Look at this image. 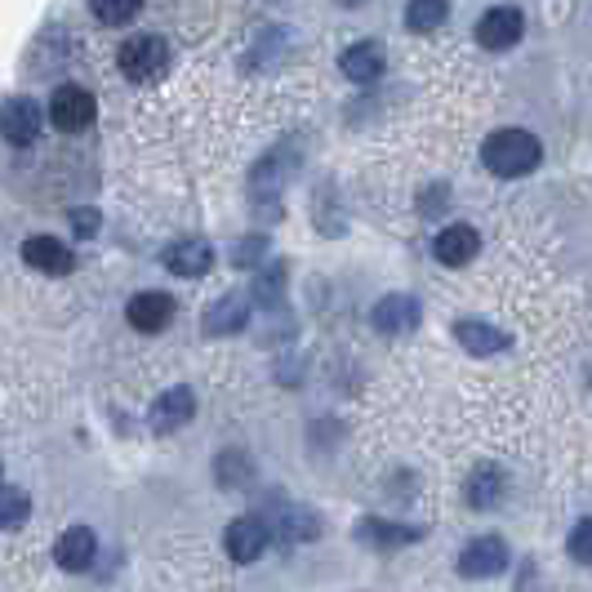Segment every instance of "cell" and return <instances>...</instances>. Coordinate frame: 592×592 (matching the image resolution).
<instances>
[{"instance_id": "12", "label": "cell", "mask_w": 592, "mask_h": 592, "mask_svg": "<svg viewBox=\"0 0 592 592\" xmlns=\"http://www.w3.org/2000/svg\"><path fill=\"white\" fill-rule=\"evenodd\" d=\"M192 415H196V397H192L187 388H170V392H161L157 406H152V432L170 437V432H179Z\"/></svg>"}, {"instance_id": "20", "label": "cell", "mask_w": 592, "mask_h": 592, "mask_svg": "<svg viewBox=\"0 0 592 592\" xmlns=\"http://www.w3.org/2000/svg\"><path fill=\"white\" fill-rule=\"evenodd\" d=\"M445 0H410L406 6V28L410 32H432V28H441L445 23Z\"/></svg>"}, {"instance_id": "4", "label": "cell", "mask_w": 592, "mask_h": 592, "mask_svg": "<svg viewBox=\"0 0 592 592\" xmlns=\"http://www.w3.org/2000/svg\"><path fill=\"white\" fill-rule=\"evenodd\" d=\"M41 126H45V116H41V107H36L32 98H10V103H0V139H6V143L28 148V143H36Z\"/></svg>"}, {"instance_id": "18", "label": "cell", "mask_w": 592, "mask_h": 592, "mask_svg": "<svg viewBox=\"0 0 592 592\" xmlns=\"http://www.w3.org/2000/svg\"><path fill=\"white\" fill-rule=\"evenodd\" d=\"M357 535H362L366 543H375V548H397V543H415V539H419V530H410V526H388L384 517H366Z\"/></svg>"}, {"instance_id": "23", "label": "cell", "mask_w": 592, "mask_h": 592, "mask_svg": "<svg viewBox=\"0 0 592 592\" xmlns=\"http://www.w3.org/2000/svg\"><path fill=\"white\" fill-rule=\"evenodd\" d=\"M32 517V499L14 486H0V530H14Z\"/></svg>"}, {"instance_id": "15", "label": "cell", "mask_w": 592, "mask_h": 592, "mask_svg": "<svg viewBox=\"0 0 592 592\" xmlns=\"http://www.w3.org/2000/svg\"><path fill=\"white\" fill-rule=\"evenodd\" d=\"M165 268L179 277H205L214 268V250L205 241H196V236H187V241H174L165 250Z\"/></svg>"}, {"instance_id": "19", "label": "cell", "mask_w": 592, "mask_h": 592, "mask_svg": "<svg viewBox=\"0 0 592 592\" xmlns=\"http://www.w3.org/2000/svg\"><path fill=\"white\" fill-rule=\"evenodd\" d=\"M89 10H94V19H98L103 28H126V23L139 19L143 0H89Z\"/></svg>"}, {"instance_id": "27", "label": "cell", "mask_w": 592, "mask_h": 592, "mask_svg": "<svg viewBox=\"0 0 592 592\" xmlns=\"http://www.w3.org/2000/svg\"><path fill=\"white\" fill-rule=\"evenodd\" d=\"M263 250H268V246L259 241V236H255V241H246V246H236V268H241V263H246V268H255V263H259L255 255H263Z\"/></svg>"}, {"instance_id": "2", "label": "cell", "mask_w": 592, "mask_h": 592, "mask_svg": "<svg viewBox=\"0 0 592 592\" xmlns=\"http://www.w3.org/2000/svg\"><path fill=\"white\" fill-rule=\"evenodd\" d=\"M116 63H121L130 80H157L170 67V45L161 36H130L121 54H116Z\"/></svg>"}, {"instance_id": "9", "label": "cell", "mask_w": 592, "mask_h": 592, "mask_svg": "<svg viewBox=\"0 0 592 592\" xmlns=\"http://www.w3.org/2000/svg\"><path fill=\"white\" fill-rule=\"evenodd\" d=\"M223 548L232 561H259L263 548H268V526L259 517H241V521H232L227 535H223Z\"/></svg>"}, {"instance_id": "28", "label": "cell", "mask_w": 592, "mask_h": 592, "mask_svg": "<svg viewBox=\"0 0 592 592\" xmlns=\"http://www.w3.org/2000/svg\"><path fill=\"white\" fill-rule=\"evenodd\" d=\"M338 6H362V0H338Z\"/></svg>"}, {"instance_id": "1", "label": "cell", "mask_w": 592, "mask_h": 592, "mask_svg": "<svg viewBox=\"0 0 592 592\" xmlns=\"http://www.w3.org/2000/svg\"><path fill=\"white\" fill-rule=\"evenodd\" d=\"M482 157H486V170H491V174H499V179H521V174H530V170L543 161V143H539L535 134H526V130H499V134L486 139Z\"/></svg>"}, {"instance_id": "7", "label": "cell", "mask_w": 592, "mask_h": 592, "mask_svg": "<svg viewBox=\"0 0 592 592\" xmlns=\"http://www.w3.org/2000/svg\"><path fill=\"white\" fill-rule=\"evenodd\" d=\"M521 32H526V19H521V10H513V6H495V10L482 14V23H477V41H482L486 50H513V45L521 41Z\"/></svg>"}, {"instance_id": "25", "label": "cell", "mask_w": 592, "mask_h": 592, "mask_svg": "<svg viewBox=\"0 0 592 592\" xmlns=\"http://www.w3.org/2000/svg\"><path fill=\"white\" fill-rule=\"evenodd\" d=\"M566 548H570V557H574V561L592 566V517H583V521L570 530V543H566Z\"/></svg>"}, {"instance_id": "3", "label": "cell", "mask_w": 592, "mask_h": 592, "mask_svg": "<svg viewBox=\"0 0 592 592\" xmlns=\"http://www.w3.org/2000/svg\"><path fill=\"white\" fill-rule=\"evenodd\" d=\"M50 121H54L63 134H80V130H89V121H94V94L80 89V85H63V89H54V98H50Z\"/></svg>"}, {"instance_id": "21", "label": "cell", "mask_w": 592, "mask_h": 592, "mask_svg": "<svg viewBox=\"0 0 592 592\" xmlns=\"http://www.w3.org/2000/svg\"><path fill=\"white\" fill-rule=\"evenodd\" d=\"M214 472H218L223 486H246V482L255 477V463H250V454H241V450H227V454H218Z\"/></svg>"}, {"instance_id": "26", "label": "cell", "mask_w": 592, "mask_h": 592, "mask_svg": "<svg viewBox=\"0 0 592 592\" xmlns=\"http://www.w3.org/2000/svg\"><path fill=\"white\" fill-rule=\"evenodd\" d=\"M98 209H72V227H76V236H94L98 232Z\"/></svg>"}, {"instance_id": "11", "label": "cell", "mask_w": 592, "mask_h": 592, "mask_svg": "<svg viewBox=\"0 0 592 592\" xmlns=\"http://www.w3.org/2000/svg\"><path fill=\"white\" fill-rule=\"evenodd\" d=\"M375 330H384V334H392V338H401V334H410L415 325H419V303L410 299V294H384L379 303H375Z\"/></svg>"}, {"instance_id": "17", "label": "cell", "mask_w": 592, "mask_h": 592, "mask_svg": "<svg viewBox=\"0 0 592 592\" xmlns=\"http://www.w3.org/2000/svg\"><path fill=\"white\" fill-rule=\"evenodd\" d=\"M454 338L472 352V357H491V352H504L508 347V334L486 325V321H459L454 325Z\"/></svg>"}, {"instance_id": "24", "label": "cell", "mask_w": 592, "mask_h": 592, "mask_svg": "<svg viewBox=\"0 0 592 592\" xmlns=\"http://www.w3.org/2000/svg\"><path fill=\"white\" fill-rule=\"evenodd\" d=\"M281 526H286V535H290V539H299V543H303V539H316V530H321V526H316V517H312L308 508H290V513L281 517Z\"/></svg>"}, {"instance_id": "10", "label": "cell", "mask_w": 592, "mask_h": 592, "mask_svg": "<svg viewBox=\"0 0 592 592\" xmlns=\"http://www.w3.org/2000/svg\"><path fill=\"white\" fill-rule=\"evenodd\" d=\"M126 316H130V325H134V330L157 334V330H165V325H170V316H174V299H170V294H161V290H143V294H134V299H130Z\"/></svg>"}, {"instance_id": "6", "label": "cell", "mask_w": 592, "mask_h": 592, "mask_svg": "<svg viewBox=\"0 0 592 592\" xmlns=\"http://www.w3.org/2000/svg\"><path fill=\"white\" fill-rule=\"evenodd\" d=\"M432 250H437V259H441L445 268H463V263L477 259L482 236H477V227H467V223H450V227L437 232Z\"/></svg>"}, {"instance_id": "22", "label": "cell", "mask_w": 592, "mask_h": 592, "mask_svg": "<svg viewBox=\"0 0 592 592\" xmlns=\"http://www.w3.org/2000/svg\"><path fill=\"white\" fill-rule=\"evenodd\" d=\"M504 482H499V472L495 467H482V472H472V482H467V504L472 508H491L499 499Z\"/></svg>"}, {"instance_id": "16", "label": "cell", "mask_w": 592, "mask_h": 592, "mask_svg": "<svg viewBox=\"0 0 592 592\" xmlns=\"http://www.w3.org/2000/svg\"><path fill=\"white\" fill-rule=\"evenodd\" d=\"M246 316H250V299L246 294H223L209 312H205V334H236L246 325Z\"/></svg>"}, {"instance_id": "5", "label": "cell", "mask_w": 592, "mask_h": 592, "mask_svg": "<svg viewBox=\"0 0 592 592\" xmlns=\"http://www.w3.org/2000/svg\"><path fill=\"white\" fill-rule=\"evenodd\" d=\"M508 566V543L499 535H482V539H472L463 552H459V574L463 579H491Z\"/></svg>"}, {"instance_id": "14", "label": "cell", "mask_w": 592, "mask_h": 592, "mask_svg": "<svg viewBox=\"0 0 592 592\" xmlns=\"http://www.w3.org/2000/svg\"><path fill=\"white\" fill-rule=\"evenodd\" d=\"M338 72L347 80H357V85H370L384 76V45L375 41H357V45H347V54L338 58Z\"/></svg>"}, {"instance_id": "8", "label": "cell", "mask_w": 592, "mask_h": 592, "mask_svg": "<svg viewBox=\"0 0 592 592\" xmlns=\"http://www.w3.org/2000/svg\"><path fill=\"white\" fill-rule=\"evenodd\" d=\"M23 259H28V268H36L45 277H67L76 268L72 250L58 241V236H28V241H23Z\"/></svg>"}, {"instance_id": "13", "label": "cell", "mask_w": 592, "mask_h": 592, "mask_svg": "<svg viewBox=\"0 0 592 592\" xmlns=\"http://www.w3.org/2000/svg\"><path fill=\"white\" fill-rule=\"evenodd\" d=\"M94 552H98V539H94V530H85V526L63 530L58 543H54V561H58L63 570H72V574L89 570V566H94Z\"/></svg>"}]
</instances>
